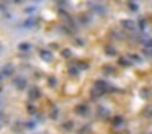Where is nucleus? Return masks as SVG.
I'll return each instance as SVG.
<instances>
[{
  "label": "nucleus",
  "mask_w": 152,
  "mask_h": 134,
  "mask_svg": "<svg viewBox=\"0 0 152 134\" xmlns=\"http://www.w3.org/2000/svg\"><path fill=\"white\" fill-rule=\"evenodd\" d=\"M34 23H36L34 20H28V21L25 23V26H31V25H34Z\"/></svg>",
  "instance_id": "39448f33"
},
{
  "label": "nucleus",
  "mask_w": 152,
  "mask_h": 134,
  "mask_svg": "<svg viewBox=\"0 0 152 134\" xmlns=\"http://www.w3.org/2000/svg\"><path fill=\"white\" fill-rule=\"evenodd\" d=\"M30 48H31V46H30V44H26V42L20 44V49H21V51H30Z\"/></svg>",
  "instance_id": "7ed1b4c3"
},
{
  "label": "nucleus",
  "mask_w": 152,
  "mask_h": 134,
  "mask_svg": "<svg viewBox=\"0 0 152 134\" xmlns=\"http://www.w3.org/2000/svg\"><path fill=\"white\" fill-rule=\"evenodd\" d=\"M15 85H17L18 88H23L25 87V80L23 78H17V80H15Z\"/></svg>",
  "instance_id": "f03ea898"
},
{
  "label": "nucleus",
  "mask_w": 152,
  "mask_h": 134,
  "mask_svg": "<svg viewBox=\"0 0 152 134\" xmlns=\"http://www.w3.org/2000/svg\"><path fill=\"white\" fill-rule=\"evenodd\" d=\"M38 95H39V93H38V90H36V88H33V90H31V98H36Z\"/></svg>",
  "instance_id": "20e7f679"
},
{
  "label": "nucleus",
  "mask_w": 152,
  "mask_h": 134,
  "mask_svg": "<svg viewBox=\"0 0 152 134\" xmlns=\"http://www.w3.org/2000/svg\"><path fill=\"white\" fill-rule=\"evenodd\" d=\"M124 26H128V28H132V21H124Z\"/></svg>",
  "instance_id": "423d86ee"
},
{
  "label": "nucleus",
  "mask_w": 152,
  "mask_h": 134,
  "mask_svg": "<svg viewBox=\"0 0 152 134\" xmlns=\"http://www.w3.org/2000/svg\"><path fill=\"white\" fill-rule=\"evenodd\" d=\"M39 56L44 59V61H51V54H49L48 51H41V54H39Z\"/></svg>",
  "instance_id": "f257e3e1"
}]
</instances>
